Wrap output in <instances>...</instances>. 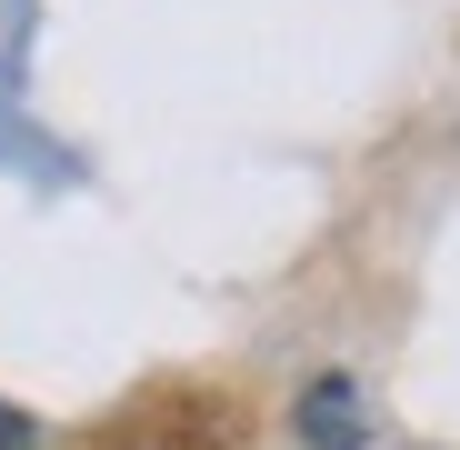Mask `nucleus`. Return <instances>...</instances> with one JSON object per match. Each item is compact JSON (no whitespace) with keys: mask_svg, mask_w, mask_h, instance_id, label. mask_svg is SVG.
<instances>
[{"mask_svg":"<svg viewBox=\"0 0 460 450\" xmlns=\"http://www.w3.org/2000/svg\"><path fill=\"white\" fill-rule=\"evenodd\" d=\"M300 430H311L321 450H360V401H350L341 370H331V381H311V401H300Z\"/></svg>","mask_w":460,"mask_h":450,"instance_id":"2","label":"nucleus"},{"mask_svg":"<svg viewBox=\"0 0 460 450\" xmlns=\"http://www.w3.org/2000/svg\"><path fill=\"white\" fill-rule=\"evenodd\" d=\"M101 450H241V410L210 401V391H161V401H140Z\"/></svg>","mask_w":460,"mask_h":450,"instance_id":"1","label":"nucleus"},{"mask_svg":"<svg viewBox=\"0 0 460 450\" xmlns=\"http://www.w3.org/2000/svg\"><path fill=\"white\" fill-rule=\"evenodd\" d=\"M0 450H40V420H31V410H11V401H0Z\"/></svg>","mask_w":460,"mask_h":450,"instance_id":"3","label":"nucleus"}]
</instances>
